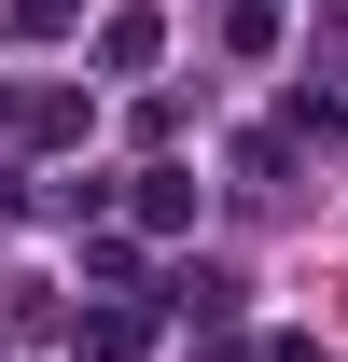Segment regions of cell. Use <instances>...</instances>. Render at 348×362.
I'll use <instances>...</instances> for the list:
<instances>
[{
  "label": "cell",
  "mask_w": 348,
  "mask_h": 362,
  "mask_svg": "<svg viewBox=\"0 0 348 362\" xmlns=\"http://www.w3.org/2000/svg\"><path fill=\"white\" fill-rule=\"evenodd\" d=\"M98 0H0V28H14V42H56V28H84Z\"/></svg>",
  "instance_id": "obj_4"
},
{
  "label": "cell",
  "mask_w": 348,
  "mask_h": 362,
  "mask_svg": "<svg viewBox=\"0 0 348 362\" xmlns=\"http://www.w3.org/2000/svg\"><path fill=\"white\" fill-rule=\"evenodd\" d=\"M139 223H153V237L195 223V168H153V181H139Z\"/></svg>",
  "instance_id": "obj_5"
},
{
  "label": "cell",
  "mask_w": 348,
  "mask_h": 362,
  "mask_svg": "<svg viewBox=\"0 0 348 362\" xmlns=\"http://www.w3.org/2000/svg\"><path fill=\"white\" fill-rule=\"evenodd\" d=\"M0 126L14 139H84V98L70 84H0Z\"/></svg>",
  "instance_id": "obj_1"
},
{
  "label": "cell",
  "mask_w": 348,
  "mask_h": 362,
  "mask_svg": "<svg viewBox=\"0 0 348 362\" xmlns=\"http://www.w3.org/2000/svg\"><path fill=\"white\" fill-rule=\"evenodd\" d=\"M209 362H251V349H209Z\"/></svg>",
  "instance_id": "obj_7"
},
{
  "label": "cell",
  "mask_w": 348,
  "mask_h": 362,
  "mask_svg": "<svg viewBox=\"0 0 348 362\" xmlns=\"http://www.w3.org/2000/svg\"><path fill=\"white\" fill-rule=\"evenodd\" d=\"M168 307H181V320H237V265H181Z\"/></svg>",
  "instance_id": "obj_2"
},
{
  "label": "cell",
  "mask_w": 348,
  "mask_h": 362,
  "mask_svg": "<svg viewBox=\"0 0 348 362\" xmlns=\"http://www.w3.org/2000/svg\"><path fill=\"white\" fill-rule=\"evenodd\" d=\"M98 56L112 70H153V14H98Z\"/></svg>",
  "instance_id": "obj_6"
},
{
  "label": "cell",
  "mask_w": 348,
  "mask_h": 362,
  "mask_svg": "<svg viewBox=\"0 0 348 362\" xmlns=\"http://www.w3.org/2000/svg\"><path fill=\"white\" fill-rule=\"evenodd\" d=\"M139 334H153L139 307H84V334H70V349H84V362H139Z\"/></svg>",
  "instance_id": "obj_3"
}]
</instances>
